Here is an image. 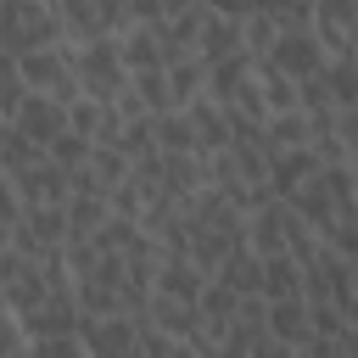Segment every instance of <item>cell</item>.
<instances>
[{
    "label": "cell",
    "mask_w": 358,
    "mask_h": 358,
    "mask_svg": "<svg viewBox=\"0 0 358 358\" xmlns=\"http://www.w3.org/2000/svg\"><path fill=\"white\" fill-rule=\"evenodd\" d=\"M45 157H50V162H62L67 173H78V168H90V157H95V140H90V134H73V129H67V134H62V140H56V145H50Z\"/></svg>",
    "instance_id": "32"
},
{
    "label": "cell",
    "mask_w": 358,
    "mask_h": 358,
    "mask_svg": "<svg viewBox=\"0 0 358 358\" xmlns=\"http://www.w3.org/2000/svg\"><path fill=\"white\" fill-rule=\"evenodd\" d=\"M50 45H67V22L56 6H45V0H6L0 6V56L6 62H22Z\"/></svg>",
    "instance_id": "1"
},
{
    "label": "cell",
    "mask_w": 358,
    "mask_h": 358,
    "mask_svg": "<svg viewBox=\"0 0 358 358\" xmlns=\"http://www.w3.org/2000/svg\"><path fill=\"white\" fill-rule=\"evenodd\" d=\"M28 358H90L84 336H50V341H34Z\"/></svg>",
    "instance_id": "38"
},
{
    "label": "cell",
    "mask_w": 358,
    "mask_h": 358,
    "mask_svg": "<svg viewBox=\"0 0 358 358\" xmlns=\"http://www.w3.org/2000/svg\"><path fill=\"white\" fill-rule=\"evenodd\" d=\"M106 218H112V196H73L67 201V224H73L67 241H95L106 229Z\"/></svg>",
    "instance_id": "21"
},
{
    "label": "cell",
    "mask_w": 358,
    "mask_h": 358,
    "mask_svg": "<svg viewBox=\"0 0 358 358\" xmlns=\"http://www.w3.org/2000/svg\"><path fill=\"white\" fill-rule=\"evenodd\" d=\"M207 0L201 6H190V11H179V17H168L162 28H157V39H162V56H168V67L173 62H185V56H196V45H201V28H207Z\"/></svg>",
    "instance_id": "9"
},
{
    "label": "cell",
    "mask_w": 358,
    "mask_h": 358,
    "mask_svg": "<svg viewBox=\"0 0 358 358\" xmlns=\"http://www.w3.org/2000/svg\"><path fill=\"white\" fill-rule=\"evenodd\" d=\"M313 117L308 112H280V117H268V134H263V151L268 157H280V151H302V145H313Z\"/></svg>",
    "instance_id": "16"
},
{
    "label": "cell",
    "mask_w": 358,
    "mask_h": 358,
    "mask_svg": "<svg viewBox=\"0 0 358 358\" xmlns=\"http://www.w3.org/2000/svg\"><path fill=\"white\" fill-rule=\"evenodd\" d=\"M285 229H291V207H285V201L246 213V241H252V252H257L263 263H268V257H285Z\"/></svg>",
    "instance_id": "10"
},
{
    "label": "cell",
    "mask_w": 358,
    "mask_h": 358,
    "mask_svg": "<svg viewBox=\"0 0 358 358\" xmlns=\"http://www.w3.org/2000/svg\"><path fill=\"white\" fill-rule=\"evenodd\" d=\"M129 17H134V28H162L168 22V0H129Z\"/></svg>",
    "instance_id": "43"
},
{
    "label": "cell",
    "mask_w": 358,
    "mask_h": 358,
    "mask_svg": "<svg viewBox=\"0 0 358 358\" xmlns=\"http://www.w3.org/2000/svg\"><path fill=\"white\" fill-rule=\"evenodd\" d=\"M268 336H280V341H291V347H308V341H313V308H308V296L268 302Z\"/></svg>",
    "instance_id": "13"
},
{
    "label": "cell",
    "mask_w": 358,
    "mask_h": 358,
    "mask_svg": "<svg viewBox=\"0 0 358 358\" xmlns=\"http://www.w3.org/2000/svg\"><path fill=\"white\" fill-rule=\"evenodd\" d=\"M324 84H330V95H336L341 112L358 106V56H330L324 62Z\"/></svg>",
    "instance_id": "30"
},
{
    "label": "cell",
    "mask_w": 358,
    "mask_h": 358,
    "mask_svg": "<svg viewBox=\"0 0 358 358\" xmlns=\"http://www.w3.org/2000/svg\"><path fill=\"white\" fill-rule=\"evenodd\" d=\"M347 319H352V330H358V302H352V308H347Z\"/></svg>",
    "instance_id": "46"
},
{
    "label": "cell",
    "mask_w": 358,
    "mask_h": 358,
    "mask_svg": "<svg viewBox=\"0 0 358 358\" xmlns=\"http://www.w3.org/2000/svg\"><path fill=\"white\" fill-rule=\"evenodd\" d=\"M17 129H22L34 145H45V151H50V145L73 129V106H62L56 95H39V90H34V95L22 101V112H17Z\"/></svg>",
    "instance_id": "6"
},
{
    "label": "cell",
    "mask_w": 358,
    "mask_h": 358,
    "mask_svg": "<svg viewBox=\"0 0 358 358\" xmlns=\"http://www.w3.org/2000/svg\"><path fill=\"white\" fill-rule=\"evenodd\" d=\"M252 358H296V347H291V341H280V336H257Z\"/></svg>",
    "instance_id": "45"
},
{
    "label": "cell",
    "mask_w": 358,
    "mask_h": 358,
    "mask_svg": "<svg viewBox=\"0 0 358 358\" xmlns=\"http://www.w3.org/2000/svg\"><path fill=\"white\" fill-rule=\"evenodd\" d=\"M324 173V162H319V151L313 145H302V151H280V157H268V190L280 196V201H291L302 185H313Z\"/></svg>",
    "instance_id": "8"
},
{
    "label": "cell",
    "mask_w": 358,
    "mask_h": 358,
    "mask_svg": "<svg viewBox=\"0 0 358 358\" xmlns=\"http://www.w3.org/2000/svg\"><path fill=\"white\" fill-rule=\"evenodd\" d=\"M157 291L173 296V302H201L207 274H201L190 257H162V268H157Z\"/></svg>",
    "instance_id": "14"
},
{
    "label": "cell",
    "mask_w": 358,
    "mask_h": 358,
    "mask_svg": "<svg viewBox=\"0 0 358 358\" xmlns=\"http://www.w3.org/2000/svg\"><path fill=\"white\" fill-rule=\"evenodd\" d=\"M285 207H291V213H296V218H302V224H313V229H319V235H324V229H330V224H336V213H341V207H336V196H330V190H324V173H319V179H313V185H302V190H296V196H291V201H285Z\"/></svg>",
    "instance_id": "17"
},
{
    "label": "cell",
    "mask_w": 358,
    "mask_h": 358,
    "mask_svg": "<svg viewBox=\"0 0 358 358\" xmlns=\"http://www.w3.org/2000/svg\"><path fill=\"white\" fill-rule=\"evenodd\" d=\"M263 296L268 302H291V296H308V280H302V263L285 252V257H268L263 263Z\"/></svg>",
    "instance_id": "20"
},
{
    "label": "cell",
    "mask_w": 358,
    "mask_h": 358,
    "mask_svg": "<svg viewBox=\"0 0 358 358\" xmlns=\"http://www.w3.org/2000/svg\"><path fill=\"white\" fill-rule=\"evenodd\" d=\"M285 0H207V11H218V17H257V11H280Z\"/></svg>",
    "instance_id": "40"
},
{
    "label": "cell",
    "mask_w": 358,
    "mask_h": 358,
    "mask_svg": "<svg viewBox=\"0 0 358 358\" xmlns=\"http://www.w3.org/2000/svg\"><path fill=\"white\" fill-rule=\"evenodd\" d=\"M34 162H45V145H34L17 123H6V129H0V168H6V173H22V168H34Z\"/></svg>",
    "instance_id": "28"
},
{
    "label": "cell",
    "mask_w": 358,
    "mask_h": 358,
    "mask_svg": "<svg viewBox=\"0 0 358 358\" xmlns=\"http://www.w3.org/2000/svg\"><path fill=\"white\" fill-rule=\"evenodd\" d=\"M140 235H145V229H140L134 218H117V213H112V218H106V229L95 235V246H101V252H117V257H123V252H129V246H134Z\"/></svg>",
    "instance_id": "36"
},
{
    "label": "cell",
    "mask_w": 358,
    "mask_h": 358,
    "mask_svg": "<svg viewBox=\"0 0 358 358\" xmlns=\"http://www.w3.org/2000/svg\"><path fill=\"white\" fill-rule=\"evenodd\" d=\"M56 11H62V22H67V39H73V45L106 39V22H101V6H95V0H62Z\"/></svg>",
    "instance_id": "26"
},
{
    "label": "cell",
    "mask_w": 358,
    "mask_h": 358,
    "mask_svg": "<svg viewBox=\"0 0 358 358\" xmlns=\"http://www.w3.org/2000/svg\"><path fill=\"white\" fill-rule=\"evenodd\" d=\"M123 62H129V73H162L168 56H162L157 28H129V34H123Z\"/></svg>",
    "instance_id": "22"
},
{
    "label": "cell",
    "mask_w": 358,
    "mask_h": 358,
    "mask_svg": "<svg viewBox=\"0 0 358 358\" xmlns=\"http://www.w3.org/2000/svg\"><path fill=\"white\" fill-rule=\"evenodd\" d=\"M34 90H28V78H22V67L17 62H6L0 67V123H17V112H22V101H28Z\"/></svg>",
    "instance_id": "31"
},
{
    "label": "cell",
    "mask_w": 358,
    "mask_h": 358,
    "mask_svg": "<svg viewBox=\"0 0 358 358\" xmlns=\"http://www.w3.org/2000/svg\"><path fill=\"white\" fill-rule=\"evenodd\" d=\"M17 319V313H11ZM28 341H50V336H84V308H78V291H50L28 319H22Z\"/></svg>",
    "instance_id": "4"
},
{
    "label": "cell",
    "mask_w": 358,
    "mask_h": 358,
    "mask_svg": "<svg viewBox=\"0 0 358 358\" xmlns=\"http://www.w3.org/2000/svg\"><path fill=\"white\" fill-rule=\"evenodd\" d=\"M157 145H162L168 157H190V151H201L190 112H162V117H157Z\"/></svg>",
    "instance_id": "27"
},
{
    "label": "cell",
    "mask_w": 358,
    "mask_h": 358,
    "mask_svg": "<svg viewBox=\"0 0 358 358\" xmlns=\"http://www.w3.org/2000/svg\"><path fill=\"white\" fill-rule=\"evenodd\" d=\"M168 90H173L179 112H185V106H196V101L207 95V62H201V56H185V62H173V67H168Z\"/></svg>",
    "instance_id": "24"
},
{
    "label": "cell",
    "mask_w": 358,
    "mask_h": 358,
    "mask_svg": "<svg viewBox=\"0 0 358 358\" xmlns=\"http://www.w3.org/2000/svg\"><path fill=\"white\" fill-rule=\"evenodd\" d=\"M190 112V123H196V140H201V157H218V151H229L235 145V134H229V106H218V101H196V106H185Z\"/></svg>",
    "instance_id": "12"
},
{
    "label": "cell",
    "mask_w": 358,
    "mask_h": 358,
    "mask_svg": "<svg viewBox=\"0 0 358 358\" xmlns=\"http://www.w3.org/2000/svg\"><path fill=\"white\" fill-rule=\"evenodd\" d=\"M101 6V22H106V34H129L134 28V17H129V0H95Z\"/></svg>",
    "instance_id": "44"
},
{
    "label": "cell",
    "mask_w": 358,
    "mask_h": 358,
    "mask_svg": "<svg viewBox=\"0 0 358 358\" xmlns=\"http://www.w3.org/2000/svg\"><path fill=\"white\" fill-rule=\"evenodd\" d=\"M241 302H246L241 291H229L224 280H207V291H201V302H196V308H201V324H207V330H213V336L224 341V330L235 324V313H241Z\"/></svg>",
    "instance_id": "18"
},
{
    "label": "cell",
    "mask_w": 358,
    "mask_h": 358,
    "mask_svg": "<svg viewBox=\"0 0 358 358\" xmlns=\"http://www.w3.org/2000/svg\"><path fill=\"white\" fill-rule=\"evenodd\" d=\"M263 62H268V67H280V73H291V78H313V73H324L330 50L319 45V34H313V28H302V34H280V45H274Z\"/></svg>",
    "instance_id": "7"
},
{
    "label": "cell",
    "mask_w": 358,
    "mask_h": 358,
    "mask_svg": "<svg viewBox=\"0 0 358 358\" xmlns=\"http://www.w3.org/2000/svg\"><path fill=\"white\" fill-rule=\"evenodd\" d=\"M257 84H263V95H268V117H280V112H302V90H296L291 73L257 62Z\"/></svg>",
    "instance_id": "25"
},
{
    "label": "cell",
    "mask_w": 358,
    "mask_h": 358,
    "mask_svg": "<svg viewBox=\"0 0 358 358\" xmlns=\"http://www.w3.org/2000/svg\"><path fill=\"white\" fill-rule=\"evenodd\" d=\"M73 67H78V84H84V95L90 101H101V106H117V95L129 90V62H123V34H106V39H90V45H78V56H73Z\"/></svg>",
    "instance_id": "2"
},
{
    "label": "cell",
    "mask_w": 358,
    "mask_h": 358,
    "mask_svg": "<svg viewBox=\"0 0 358 358\" xmlns=\"http://www.w3.org/2000/svg\"><path fill=\"white\" fill-rule=\"evenodd\" d=\"M90 168L101 173V185H106V190H117L123 179H134V162H129V157H123L117 145H95V157H90Z\"/></svg>",
    "instance_id": "33"
},
{
    "label": "cell",
    "mask_w": 358,
    "mask_h": 358,
    "mask_svg": "<svg viewBox=\"0 0 358 358\" xmlns=\"http://www.w3.org/2000/svg\"><path fill=\"white\" fill-rule=\"evenodd\" d=\"M129 90L140 95V106H145L151 117L179 112V101H173V90H168V67H162V73H134V84H129Z\"/></svg>",
    "instance_id": "29"
},
{
    "label": "cell",
    "mask_w": 358,
    "mask_h": 358,
    "mask_svg": "<svg viewBox=\"0 0 358 358\" xmlns=\"http://www.w3.org/2000/svg\"><path fill=\"white\" fill-rule=\"evenodd\" d=\"M352 173H358V151H352Z\"/></svg>",
    "instance_id": "47"
},
{
    "label": "cell",
    "mask_w": 358,
    "mask_h": 358,
    "mask_svg": "<svg viewBox=\"0 0 358 358\" xmlns=\"http://www.w3.org/2000/svg\"><path fill=\"white\" fill-rule=\"evenodd\" d=\"M280 45V22H274V11H257V17H246V56H268Z\"/></svg>",
    "instance_id": "35"
},
{
    "label": "cell",
    "mask_w": 358,
    "mask_h": 358,
    "mask_svg": "<svg viewBox=\"0 0 358 358\" xmlns=\"http://www.w3.org/2000/svg\"><path fill=\"white\" fill-rule=\"evenodd\" d=\"M352 291H358V274H352Z\"/></svg>",
    "instance_id": "49"
},
{
    "label": "cell",
    "mask_w": 358,
    "mask_h": 358,
    "mask_svg": "<svg viewBox=\"0 0 358 358\" xmlns=\"http://www.w3.org/2000/svg\"><path fill=\"white\" fill-rule=\"evenodd\" d=\"M145 201H151V196H145L134 179H123V185L112 190V213H117V218H134V224H140V218H145Z\"/></svg>",
    "instance_id": "37"
},
{
    "label": "cell",
    "mask_w": 358,
    "mask_h": 358,
    "mask_svg": "<svg viewBox=\"0 0 358 358\" xmlns=\"http://www.w3.org/2000/svg\"><path fill=\"white\" fill-rule=\"evenodd\" d=\"M257 73V56H229V62H218V67H207V101H218V106H229L235 101V90L246 84Z\"/></svg>",
    "instance_id": "19"
},
{
    "label": "cell",
    "mask_w": 358,
    "mask_h": 358,
    "mask_svg": "<svg viewBox=\"0 0 358 358\" xmlns=\"http://www.w3.org/2000/svg\"><path fill=\"white\" fill-rule=\"evenodd\" d=\"M45 6H62V0H45Z\"/></svg>",
    "instance_id": "50"
},
{
    "label": "cell",
    "mask_w": 358,
    "mask_h": 358,
    "mask_svg": "<svg viewBox=\"0 0 358 358\" xmlns=\"http://www.w3.org/2000/svg\"><path fill=\"white\" fill-rule=\"evenodd\" d=\"M84 347H90V358H145L140 352V319H129V313L84 319Z\"/></svg>",
    "instance_id": "5"
},
{
    "label": "cell",
    "mask_w": 358,
    "mask_h": 358,
    "mask_svg": "<svg viewBox=\"0 0 358 358\" xmlns=\"http://www.w3.org/2000/svg\"><path fill=\"white\" fill-rule=\"evenodd\" d=\"M274 22H280V34H302V28H313V0H285V6L274 11Z\"/></svg>",
    "instance_id": "39"
},
{
    "label": "cell",
    "mask_w": 358,
    "mask_h": 358,
    "mask_svg": "<svg viewBox=\"0 0 358 358\" xmlns=\"http://www.w3.org/2000/svg\"><path fill=\"white\" fill-rule=\"evenodd\" d=\"M246 50V22L241 17H207V28H201V45H196V56L207 62V67H218V62H229V56H241Z\"/></svg>",
    "instance_id": "11"
},
{
    "label": "cell",
    "mask_w": 358,
    "mask_h": 358,
    "mask_svg": "<svg viewBox=\"0 0 358 358\" xmlns=\"http://www.w3.org/2000/svg\"><path fill=\"white\" fill-rule=\"evenodd\" d=\"M0 285H6V313H17V319H28V313L50 296V280H45L39 257H22V252H11V246H6V257H0Z\"/></svg>",
    "instance_id": "3"
},
{
    "label": "cell",
    "mask_w": 358,
    "mask_h": 358,
    "mask_svg": "<svg viewBox=\"0 0 358 358\" xmlns=\"http://www.w3.org/2000/svg\"><path fill=\"white\" fill-rule=\"evenodd\" d=\"M213 280H224V285H229V291H241V296H263V257H257L252 246H241V252H235Z\"/></svg>",
    "instance_id": "23"
},
{
    "label": "cell",
    "mask_w": 358,
    "mask_h": 358,
    "mask_svg": "<svg viewBox=\"0 0 358 358\" xmlns=\"http://www.w3.org/2000/svg\"><path fill=\"white\" fill-rule=\"evenodd\" d=\"M296 358H308V352H302V347H296Z\"/></svg>",
    "instance_id": "48"
},
{
    "label": "cell",
    "mask_w": 358,
    "mask_h": 358,
    "mask_svg": "<svg viewBox=\"0 0 358 358\" xmlns=\"http://www.w3.org/2000/svg\"><path fill=\"white\" fill-rule=\"evenodd\" d=\"M313 151H319V162H324V168H347V162H352V145H347L341 134H319V140H313Z\"/></svg>",
    "instance_id": "42"
},
{
    "label": "cell",
    "mask_w": 358,
    "mask_h": 358,
    "mask_svg": "<svg viewBox=\"0 0 358 358\" xmlns=\"http://www.w3.org/2000/svg\"><path fill=\"white\" fill-rule=\"evenodd\" d=\"M324 246H330V252H341L347 263H358V207L336 213V224L324 229Z\"/></svg>",
    "instance_id": "34"
},
{
    "label": "cell",
    "mask_w": 358,
    "mask_h": 358,
    "mask_svg": "<svg viewBox=\"0 0 358 358\" xmlns=\"http://www.w3.org/2000/svg\"><path fill=\"white\" fill-rule=\"evenodd\" d=\"M101 117H106V106H101V101H90V95H84V101H73V134H90V140H95Z\"/></svg>",
    "instance_id": "41"
},
{
    "label": "cell",
    "mask_w": 358,
    "mask_h": 358,
    "mask_svg": "<svg viewBox=\"0 0 358 358\" xmlns=\"http://www.w3.org/2000/svg\"><path fill=\"white\" fill-rule=\"evenodd\" d=\"M151 324H157V330H168L173 341H196V336L207 330L196 302H173V296H162V291H157V302H151Z\"/></svg>",
    "instance_id": "15"
}]
</instances>
